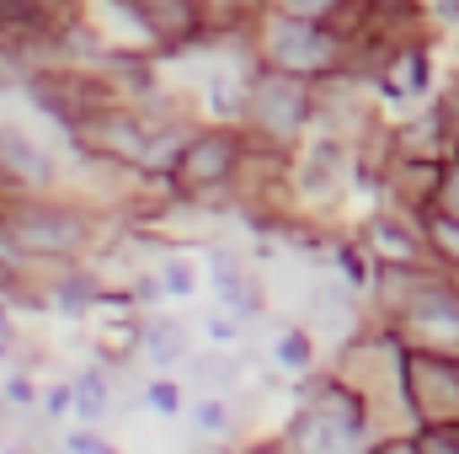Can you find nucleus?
Instances as JSON below:
<instances>
[{"label": "nucleus", "instance_id": "2eb2a0df", "mask_svg": "<svg viewBox=\"0 0 459 454\" xmlns=\"http://www.w3.org/2000/svg\"><path fill=\"white\" fill-rule=\"evenodd\" d=\"M433 235H438V246H449V251L459 257V220H438V225H433Z\"/></svg>", "mask_w": 459, "mask_h": 454}, {"label": "nucleus", "instance_id": "6e6552de", "mask_svg": "<svg viewBox=\"0 0 459 454\" xmlns=\"http://www.w3.org/2000/svg\"><path fill=\"white\" fill-rule=\"evenodd\" d=\"M417 321L422 327H444V332L459 337V300L455 294H422L417 300Z\"/></svg>", "mask_w": 459, "mask_h": 454}, {"label": "nucleus", "instance_id": "f257e3e1", "mask_svg": "<svg viewBox=\"0 0 459 454\" xmlns=\"http://www.w3.org/2000/svg\"><path fill=\"white\" fill-rule=\"evenodd\" d=\"M363 433V412L358 401H347L342 390H332L326 401H316L299 423H294V439L310 454H347Z\"/></svg>", "mask_w": 459, "mask_h": 454}, {"label": "nucleus", "instance_id": "6ab92c4d", "mask_svg": "<svg viewBox=\"0 0 459 454\" xmlns=\"http://www.w3.org/2000/svg\"><path fill=\"white\" fill-rule=\"evenodd\" d=\"M65 406H70V390H65V385H59V390H48V412H65Z\"/></svg>", "mask_w": 459, "mask_h": 454}, {"label": "nucleus", "instance_id": "dca6fc26", "mask_svg": "<svg viewBox=\"0 0 459 454\" xmlns=\"http://www.w3.org/2000/svg\"><path fill=\"white\" fill-rule=\"evenodd\" d=\"M326 5H332V0H289V16H305V22H310V16H321Z\"/></svg>", "mask_w": 459, "mask_h": 454}, {"label": "nucleus", "instance_id": "f8f14e48", "mask_svg": "<svg viewBox=\"0 0 459 454\" xmlns=\"http://www.w3.org/2000/svg\"><path fill=\"white\" fill-rule=\"evenodd\" d=\"M278 363L305 369V363H310V337H305V332H283V337H278Z\"/></svg>", "mask_w": 459, "mask_h": 454}, {"label": "nucleus", "instance_id": "7ed1b4c3", "mask_svg": "<svg viewBox=\"0 0 459 454\" xmlns=\"http://www.w3.org/2000/svg\"><path fill=\"white\" fill-rule=\"evenodd\" d=\"M251 118H256V128H267L273 139H289V134L299 128V118H305V92H299V81L267 75V81L256 86V97H251Z\"/></svg>", "mask_w": 459, "mask_h": 454}, {"label": "nucleus", "instance_id": "4be33fe9", "mask_svg": "<svg viewBox=\"0 0 459 454\" xmlns=\"http://www.w3.org/2000/svg\"><path fill=\"white\" fill-rule=\"evenodd\" d=\"M262 454H273V450H262Z\"/></svg>", "mask_w": 459, "mask_h": 454}, {"label": "nucleus", "instance_id": "9d476101", "mask_svg": "<svg viewBox=\"0 0 459 454\" xmlns=\"http://www.w3.org/2000/svg\"><path fill=\"white\" fill-rule=\"evenodd\" d=\"M150 358H155V363L182 358V332H177V327H150Z\"/></svg>", "mask_w": 459, "mask_h": 454}, {"label": "nucleus", "instance_id": "4468645a", "mask_svg": "<svg viewBox=\"0 0 459 454\" xmlns=\"http://www.w3.org/2000/svg\"><path fill=\"white\" fill-rule=\"evenodd\" d=\"M198 428H204V433H220V428H225V406L204 401V406H198Z\"/></svg>", "mask_w": 459, "mask_h": 454}, {"label": "nucleus", "instance_id": "0eeeda50", "mask_svg": "<svg viewBox=\"0 0 459 454\" xmlns=\"http://www.w3.org/2000/svg\"><path fill=\"white\" fill-rule=\"evenodd\" d=\"M214 284H220V294L230 300V310H235V316H256V294H251V289L240 284V273L230 267L225 257L214 262Z\"/></svg>", "mask_w": 459, "mask_h": 454}, {"label": "nucleus", "instance_id": "423d86ee", "mask_svg": "<svg viewBox=\"0 0 459 454\" xmlns=\"http://www.w3.org/2000/svg\"><path fill=\"white\" fill-rule=\"evenodd\" d=\"M0 171L11 182H27V188H43L54 182V161L38 150V139L16 134V128H0Z\"/></svg>", "mask_w": 459, "mask_h": 454}, {"label": "nucleus", "instance_id": "412c9836", "mask_svg": "<svg viewBox=\"0 0 459 454\" xmlns=\"http://www.w3.org/2000/svg\"><path fill=\"white\" fill-rule=\"evenodd\" d=\"M0 358H5V342H0Z\"/></svg>", "mask_w": 459, "mask_h": 454}, {"label": "nucleus", "instance_id": "f3484780", "mask_svg": "<svg viewBox=\"0 0 459 454\" xmlns=\"http://www.w3.org/2000/svg\"><path fill=\"white\" fill-rule=\"evenodd\" d=\"M417 454H459V450L449 444V439H422V444H417Z\"/></svg>", "mask_w": 459, "mask_h": 454}, {"label": "nucleus", "instance_id": "ddd939ff", "mask_svg": "<svg viewBox=\"0 0 459 454\" xmlns=\"http://www.w3.org/2000/svg\"><path fill=\"white\" fill-rule=\"evenodd\" d=\"M150 406H155V412H166V417H171V412H177V406H182V390H177V385H171V380H155V385H150Z\"/></svg>", "mask_w": 459, "mask_h": 454}, {"label": "nucleus", "instance_id": "aec40b11", "mask_svg": "<svg viewBox=\"0 0 459 454\" xmlns=\"http://www.w3.org/2000/svg\"><path fill=\"white\" fill-rule=\"evenodd\" d=\"M449 204H455V209H459V177H455V188H449Z\"/></svg>", "mask_w": 459, "mask_h": 454}, {"label": "nucleus", "instance_id": "1a4fd4ad", "mask_svg": "<svg viewBox=\"0 0 459 454\" xmlns=\"http://www.w3.org/2000/svg\"><path fill=\"white\" fill-rule=\"evenodd\" d=\"M70 406L81 412V417H102V406H108V390H102V374H86L75 390H70Z\"/></svg>", "mask_w": 459, "mask_h": 454}, {"label": "nucleus", "instance_id": "a211bd4d", "mask_svg": "<svg viewBox=\"0 0 459 454\" xmlns=\"http://www.w3.org/2000/svg\"><path fill=\"white\" fill-rule=\"evenodd\" d=\"M5 396H11V401H22V406H27V401H32V385H27V380H11V385H5Z\"/></svg>", "mask_w": 459, "mask_h": 454}, {"label": "nucleus", "instance_id": "9b49d317", "mask_svg": "<svg viewBox=\"0 0 459 454\" xmlns=\"http://www.w3.org/2000/svg\"><path fill=\"white\" fill-rule=\"evenodd\" d=\"M160 289H166V294H177V300H187V294L198 289V278H193V267H187V262H166Z\"/></svg>", "mask_w": 459, "mask_h": 454}, {"label": "nucleus", "instance_id": "f03ea898", "mask_svg": "<svg viewBox=\"0 0 459 454\" xmlns=\"http://www.w3.org/2000/svg\"><path fill=\"white\" fill-rule=\"evenodd\" d=\"M5 230L22 251H38V257H65L86 240V225L65 209H22V214H11Z\"/></svg>", "mask_w": 459, "mask_h": 454}, {"label": "nucleus", "instance_id": "39448f33", "mask_svg": "<svg viewBox=\"0 0 459 454\" xmlns=\"http://www.w3.org/2000/svg\"><path fill=\"white\" fill-rule=\"evenodd\" d=\"M230 171H235V139H230V134H204V139H193V144L182 150V161H177V177H182L187 188L225 182Z\"/></svg>", "mask_w": 459, "mask_h": 454}, {"label": "nucleus", "instance_id": "20e7f679", "mask_svg": "<svg viewBox=\"0 0 459 454\" xmlns=\"http://www.w3.org/2000/svg\"><path fill=\"white\" fill-rule=\"evenodd\" d=\"M273 54L294 70H321L332 59V38L305 16H283V22H273Z\"/></svg>", "mask_w": 459, "mask_h": 454}]
</instances>
